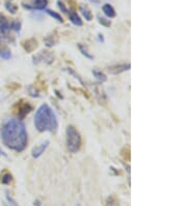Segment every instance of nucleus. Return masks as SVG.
<instances>
[{"label":"nucleus","mask_w":187,"mask_h":206,"mask_svg":"<svg viewBox=\"0 0 187 206\" xmlns=\"http://www.w3.org/2000/svg\"><path fill=\"white\" fill-rule=\"evenodd\" d=\"M2 142L7 148L21 152L26 148L27 132L24 123L18 119H11L3 124L1 129Z\"/></svg>","instance_id":"1"},{"label":"nucleus","mask_w":187,"mask_h":206,"mask_svg":"<svg viewBox=\"0 0 187 206\" xmlns=\"http://www.w3.org/2000/svg\"><path fill=\"white\" fill-rule=\"evenodd\" d=\"M34 126L40 132L56 130L58 126L57 118L48 104H43L37 110L34 116Z\"/></svg>","instance_id":"2"},{"label":"nucleus","mask_w":187,"mask_h":206,"mask_svg":"<svg viewBox=\"0 0 187 206\" xmlns=\"http://www.w3.org/2000/svg\"><path fill=\"white\" fill-rule=\"evenodd\" d=\"M67 147L70 152L76 153L81 147V136L74 126H68L67 128Z\"/></svg>","instance_id":"3"},{"label":"nucleus","mask_w":187,"mask_h":206,"mask_svg":"<svg viewBox=\"0 0 187 206\" xmlns=\"http://www.w3.org/2000/svg\"><path fill=\"white\" fill-rule=\"evenodd\" d=\"M130 63H120V65H115V66H111V67L108 68V72L110 74L117 75L120 74L122 72H125V71L130 70Z\"/></svg>","instance_id":"4"},{"label":"nucleus","mask_w":187,"mask_h":206,"mask_svg":"<svg viewBox=\"0 0 187 206\" xmlns=\"http://www.w3.org/2000/svg\"><path fill=\"white\" fill-rule=\"evenodd\" d=\"M9 30H11L9 22L5 19V17L0 15V38L5 37Z\"/></svg>","instance_id":"5"},{"label":"nucleus","mask_w":187,"mask_h":206,"mask_svg":"<svg viewBox=\"0 0 187 206\" xmlns=\"http://www.w3.org/2000/svg\"><path fill=\"white\" fill-rule=\"evenodd\" d=\"M47 5V0H35L34 5H29V4L23 3V6L25 9H44Z\"/></svg>","instance_id":"6"},{"label":"nucleus","mask_w":187,"mask_h":206,"mask_svg":"<svg viewBox=\"0 0 187 206\" xmlns=\"http://www.w3.org/2000/svg\"><path fill=\"white\" fill-rule=\"evenodd\" d=\"M48 145H49V141H46L45 143H43V144L40 145V146L35 147V148L32 150V156H34V158L40 157L45 152V150H46V148L48 147Z\"/></svg>","instance_id":"7"},{"label":"nucleus","mask_w":187,"mask_h":206,"mask_svg":"<svg viewBox=\"0 0 187 206\" xmlns=\"http://www.w3.org/2000/svg\"><path fill=\"white\" fill-rule=\"evenodd\" d=\"M102 9H103V13L105 14L106 17H108V18H115V9H113V6L111 5V4H109V3L104 4L102 7Z\"/></svg>","instance_id":"8"},{"label":"nucleus","mask_w":187,"mask_h":206,"mask_svg":"<svg viewBox=\"0 0 187 206\" xmlns=\"http://www.w3.org/2000/svg\"><path fill=\"white\" fill-rule=\"evenodd\" d=\"M69 18H70V21L73 23L74 25H76V26H81L83 24L81 18L77 15V13L75 12H69Z\"/></svg>","instance_id":"9"},{"label":"nucleus","mask_w":187,"mask_h":206,"mask_svg":"<svg viewBox=\"0 0 187 206\" xmlns=\"http://www.w3.org/2000/svg\"><path fill=\"white\" fill-rule=\"evenodd\" d=\"M80 12H81L82 16L85 18L86 21H92L93 20V14H92V12H90V9H88L87 5L81 4V5H80Z\"/></svg>","instance_id":"10"},{"label":"nucleus","mask_w":187,"mask_h":206,"mask_svg":"<svg viewBox=\"0 0 187 206\" xmlns=\"http://www.w3.org/2000/svg\"><path fill=\"white\" fill-rule=\"evenodd\" d=\"M5 9L7 12H9L11 14H16L17 11H18V6L16 3H14V2L12 1V0H6L5 1Z\"/></svg>","instance_id":"11"},{"label":"nucleus","mask_w":187,"mask_h":206,"mask_svg":"<svg viewBox=\"0 0 187 206\" xmlns=\"http://www.w3.org/2000/svg\"><path fill=\"white\" fill-rule=\"evenodd\" d=\"M93 75L95 76L96 78H98V80L102 81V82H104V81L107 80V77H106V75L104 74V73L101 72V71L93 70Z\"/></svg>","instance_id":"12"},{"label":"nucleus","mask_w":187,"mask_h":206,"mask_svg":"<svg viewBox=\"0 0 187 206\" xmlns=\"http://www.w3.org/2000/svg\"><path fill=\"white\" fill-rule=\"evenodd\" d=\"M12 176L9 173H4L3 175L1 176V179H0V181H1V183H3V184H9V183L12 182Z\"/></svg>","instance_id":"13"},{"label":"nucleus","mask_w":187,"mask_h":206,"mask_svg":"<svg viewBox=\"0 0 187 206\" xmlns=\"http://www.w3.org/2000/svg\"><path fill=\"white\" fill-rule=\"evenodd\" d=\"M46 13L49 16H51L52 18H54L55 20H57L58 22H64V19H62V17L60 16L59 14H57L56 12H54V11H51V9H46Z\"/></svg>","instance_id":"14"},{"label":"nucleus","mask_w":187,"mask_h":206,"mask_svg":"<svg viewBox=\"0 0 187 206\" xmlns=\"http://www.w3.org/2000/svg\"><path fill=\"white\" fill-rule=\"evenodd\" d=\"M78 48H79V50L80 51H81V53L83 55H84L85 57H87V58H90V60H93L94 58V56L92 54H90V53H88V51L86 49H85L84 47H83V46L81 45V44H78Z\"/></svg>","instance_id":"15"},{"label":"nucleus","mask_w":187,"mask_h":206,"mask_svg":"<svg viewBox=\"0 0 187 206\" xmlns=\"http://www.w3.org/2000/svg\"><path fill=\"white\" fill-rule=\"evenodd\" d=\"M9 25H11V29L17 32L20 31V29H21V23L19 21H12V23H9Z\"/></svg>","instance_id":"16"},{"label":"nucleus","mask_w":187,"mask_h":206,"mask_svg":"<svg viewBox=\"0 0 187 206\" xmlns=\"http://www.w3.org/2000/svg\"><path fill=\"white\" fill-rule=\"evenodd\" d=\"M57 6H58V9L62 13H65V14H69V11H68V9L65 7V3L62 1V0H58V1H57Z\"/></svg>","instance_id":"17"},{"label":"nucleus","mask_w":187,"mask_h":206,"mask_svg":"<svg viewBox=\"0 0 187 206\" xmlns=\"http://www.w3.org/2000/svg\"><path fill=\"white\" fill-rule=\"evenodd\" d=\"M0 56L3 58V60H9L11 56H12V54H11V52H9L7 49H4V50H2V51L0 52Z\"/></svg>","instance_id":"18"},{"label":"nucleus","mask_w":187,"mask_h":206,"mask_svg":"<svg viewBox=\"0 0 187 206\" xmlns=\"http://www.w3.org/2000/svg\"><path fill=\"white\" fill-rule=\"evenodd\" d=\"M98 19H99V22L102 25H104V26H106V27H109L110 26V24H111L110 20H107V19H105V18H103V17H101V16H98Z\"/></svg>","instance_id":"19"},{"label":"nucleus","mask_w":187,"mask_h":206,"mask_svg":"<svg viewBox=\"0 0 187 206\" xmlns=\"http://www.w3.org/2000/svg\"><path fill=\"white\" fill-rule=\"evenodd\" d=\"M0 155H1V156H6V154L4 153L3 150H2L1 148H0Z\"/></svg>","instance_id":"20"},{"label":"nucleus","mask_w":187,"mask_h":206,"mask_svg":"<svg viewBox=\"0 0 187 206\" xmlns=\"http://www.w3.org/2000/svg\"><path fill=\"white\" fill-rule=\"evenodd\" d=\"M90 1H92V2H94V3H100L102 0H90Z\"/></svg>","instance_id":"21"},{"label":"nucleus","mask_w":187,"mask_h":206,"mask_svg":"<svg viewBox=\"0 0 187 206\" xmlns=\"http://www.w3.org/2000/svg\"><path fill=\"white\" fill-rule=\"evenodd\" d=\"M34 206H41V202H40V201H35Z\"/></svg>","instance_id":"22"}]
</instances>
